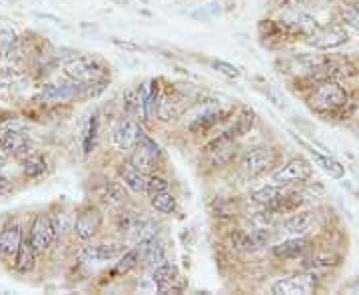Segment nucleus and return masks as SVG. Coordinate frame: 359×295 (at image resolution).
I'll list each match as a JSON object with an SVG mask.
<instances>
[{"label": "nucleus", "mask_w": 359, "mask_h": 295, "mask_svg": "<svg viewBox=\"0 0 359 295\" xmlns=\"http://www.w3.org/2000/svg\"><path fill=\"white\" fill-rule=\"evenodd\" d=\"M94 86H102V84H80V82H72V84H46L42 88V100L44 102H70V100H78L90 94H96Z\"/></svg>", "instance_id": "4"}, {"label": "nucleus", "mask_w": 359, "mask_h": 295, "mask_svg": "<svg viewBox=\"0 0 359 295\" xmlns=\"http://www.w3.org/2000/svg\"><path fill=\"white\" fill-rule=\"evenodd\" d=\"M138 259H140V254H138V247H134V249H130L126 252L124 256L118 259V263H116V273H128L132 271L136 266H138Z\"/></svg>", "instance_id": "33"}, {"label": "nucleus", "mask_w": 359, "mask_h": 295, "mask_svg": "<svg viewBox=\"0 0 359 295\" xmlns=\"http://www.w3.org/2000/svg\"><path fill=\"white\" fill-rule=\"evenodd\" d=\"M122 252H124L122 244H98L86 247L84 257L92 259V261H110V259H116Z\"/></svg>", "instance_id": "24"}, {"label": "nucleus", "mask_w": 359, "mask_h": 295, "mask_svg": "<svg viewBox=\"0 0 359 295\" xmlns=\"http://www.w3.org/2000/svg\"><path fill=\"white\" fill-rule=\"evenodd\" d=\"M308 39V44L320 48V50H332L347 42V30L344 26H320L316 32H311Z\"/></svg>", "instance_id": "8"}, {"label": "nucleus", "mask_w": 359, "mask_h": 295, "mask_svg": "<svg viewBox=\"0 0 359 295\" xmlns=\"http://www.w3.org/2000/svg\"><path fill=\"white\" fill-rule=\"evenodd\" d=\"M96 138H98V120H96V116H92L88 128H86V132H84V142H82V146H84V154H90V152L94 150V146H96Z\"/></svg>", "instance_id": "34"}, {"label": "nucleus", "mask_w": 359, "mask_h": 295, "mask_svg": "<svg viewBox=\"0 0 359 295\" xmlns=\"http://www.w3.org/2000/svg\"><path fill=\"white\" fill-rule=\"evenodd\" d=\"M254 122H256V112L254 110H250V108H244L240 116H238V120H236V124H233V128L230 130L231 134L238 138V136H245L250 130L254 128Z\"/></svg>", "instance_id": "29"}, {"label": "nucleus", "mask_w": 359, "mask_h": 295, "mask_svg": "<svg viewBox=\"0 0 359 295\" xmlns=\"http://www.w3.org/2000/svg\"><path fill=\"white\" fill-rule=\"evenodd\" d=\"M22 170H25V174L28 178H39L42 176L44 172H46V162H44V158L39 154H26L22 158Z\"/></svg>", "instance_id": "27"}, {"label": "nucleus", "mask_w": 359, "mask_h": 295, "mask_svg": "<svg viewBox=\"0 0 359 295\" xmlns=\"http://www.w3.org/2000/svg\"><path fill=\"white\" fill-rule=\"evenodd\" d=\"M0 150H4L6 154H13L22 160L26 154H30V142L22 132L6 130V132L0 134Z\"/></svg>", "instance_id": "13"}, {"label": "nucleus", "mask_w": 359, "mask_h": 295, "mask_svg": "<svg viewBox=\"0 0 359 295\" xmlns=\"http://www.w3.org/2000/svg\"><path fill=\"white\" fill-rule=\"evenodd\" d=\"M308 249L309 244L306 238H287V240L273 245L271 254L278 259H295V257L304 256Z\"/></svg>", "instance_id": "16"}, {"label": "nucleus", "mask_w": 359, "mask_h": 295, "mask_svg": "<svg viewBox=\"0 0 359 295\" xmlns=\"http://www.w3.org/2000/svg\"><path fill=\"white\" fill-rule=\"evenodd\" d=\"M132 152H134V154H132V166L136 167V170H140L144 174H148V172L154 170L156 160H158V156H160V148H158V144H156L152 138H148V136L144 134Z\"/></svg>", "instance_id": "9"}, {"label": "nucleus", "mask_w": 359, "mask_h": 295, "mask_svg": "<svg viewBox=\"0 0 359 295\" xmlns=\"http://www.w3.org/2000/svg\"><path fill=\"white\" fill-rule=\"evenodd\" d=\"M344 18H346V22L351 28H355L359 32V8L355 6H346L344 8Z\"/></svg>", "instance_id": "37"}, {"label": "nucleus", "mask_w": 359, "mask_h": 295, "mask_svg": "<svg viewBox=\"0 0 359 295\" xmlns=\"http://www.w3.org/2000/svg\"><path fill=\"white\" fill-rule=\"evenodd\" d=\"M98 198L102 200L104 204H108V205H116V204H122L124 202V192L120 190V186L118 184H104V188L98 192Z\"/></svg>", "instance_id": "32"}, {"label": "nucleus", "mask_w": 359, "mask_h": 295, "mask_svg": "<svg viewBox=\"0 0 359 295\" xmlns=\"http://www.w3.org/2000/svg\"><path fill=\"white\" fill-rule=\"evenodd\" d=\"M34 261H36V249L32 247L30 240L26 238V240H22V244H20L16 256H14V268L20 273H28L34 268Z\"/></svg>", "instance_id": "23"}, {"label": "nucleus", "mask_w": 359, "mask_h": 295, "mask_svg": "<svg viewBox=\"0 0 359 295\" xmlns=\"http://www.w3.org/2000/svg\"><path fill=\"white\" fill-rule=\"evenodd\" d=\"M180 280L178 268L174 263H168V261H162L160 266H156L154 271H152V282L156 283L158 291H180V287H176L174 283Z\"/></svg>", "instance_id": "15"}, {"label": "nucleus", "mask_w": 359, "mask_h": 295, "mask_svg": "<svg viewBox=\"0 0 359 295\" xmlns=\"http://www.w3.org/2000/svg\"><path fill=\"white\" fill-rule=\"evenodd\" d=\"M311 178V166L304 158H294L290 162H285L280 170L273 172L271 181L278 186H290V184H297V181H306Z\"/></svg>", "instance_id": "7"}, {"label": "nucleus", "mask_w": 359, "mask_h": 295, "mask_svg": "<svg viewBox=\"0 0 359 295\" xmlns=\"http://www.w3.org/2000/svg\"><path fill=\"white\" fill-rule=\"evenodd\" d=\"M4 164H6V158H4V156L0 154V170L4 167Z\"/></svg>", "instance_id": "39"}, {"label": "nucleus", "mask_w": 359, "mask_h": 295, "mask_svg": "<svg viewBox=\"0 0 359 295\" xmlns=\"http://www.w3.org/2000/svg\"><path fill=\"white\" fill-rule=\"evenodd\" d=\"M102 228V214L98 207L88 205L84 210H80V214L76 216L74 221V231L80 240H92Z\"/></svg>", "instance_id": "10"}, {"label": "nucleus", "mask_w": 359, "mask_h": 295, "mask_svg": "<svg viewBox=\"0 0 359 295\" xmlns=\"http://www.w3.org/2000/svg\"><path fill=\"white\" fill-rule=\"evenodd\" d=\"M212 68H214L216 72H219V74H224V76L228 78L240 76V70L233 64H230V62H224V60H214V62H212Z\"/></svg>", "instance_id": "35"}, {"label": "nucleus", "mask_w": 359, "mask_h": 295, "mask_svg": "<svg viewBox=\"0 0 359 295\" xmlns=\"http://www.w3.org/2000/svg\"><path fill=\"white\" fill-rule=\"evenodd\" d=\"M282 25L290 34H302V36H309L311 32H316L320 28L316 18H311L309 14L302 13V11H294L287 14Z\"/></svg>", "instance_id": "14"}, {"label": "nucleus", "mask_w": 359, "mask_h": 295, "mask_svg": "<svg viewBox=\"0 0 359 295\" xmlns=\"http://www.w3.org/2000/svg\"><path fill=\"white\" fill-rule=\"evenodd\" d=\"M182 102H184V98L178 96V94H174V96L168 94V96H164L162 102H158V118L164 120V122L180 118L182 112H184V108H186Z\"/></svg>", "instance_id": "21"}, {"label": "nucleus", "mask_w": 359, "mask_h": 295, "mask_svg": "<svg viewBox=\"0 0 359 295\" xmlns=\"http://www.w3.org/2000/svg\"><path fill=\"white\" fill-rule=\"evenodd\" d=\"M22 244V228L18 224H11L0 231V256L14 257Z\"/></svg>", "instance_id": "17"}, {"label": "nucleus", "mask_w": 359, "mask_h": 295, "mask_svg": "<svg viewBox=\"0 0 359 295\" xmlns=\"http://www.w3.org/2000/svg\"><path fill=\"white\" fill-rule=\"evenodd\" d=\"M120 178H122V184L126 188H130L134 193H140V195L148 193V180H150V176H146L144 172L136 170L134 166L122 167L120 170Z\"/></svg>", "instance_id": "20"}, {"label": "nucleus", "mask_w": 359, "mask_h": 295, "mask_svg": "<svg viewBox=\"0 0 359 295\" xmlns=\"http://www.w3.org/2000/svg\"><path fill=\"white\" fill-rule=\"evenodd\" d=\"M144 136V132H142L140 124L136 122V120H122L120 124H118V128L114 130V146L118 150H122V152H132L134 148H136V144L140 142V138Z\"/></svg>", "instance_id": "12"}, {"label": "nucleus", "mask_w": 359, "mask_h": 295, "mask_svg": "<svg viewBox=\"0 0 359 295\" xmlns=\"http://www.w3.org/2000/svg\"><path fill=\"white\" fill-rule=\"evenodd\" d=\"M166 190H168L166 178H162V176H150V180H148V193H150V195H154V193H160V192H166Z\"/></svg>", "instance_id": "36"}, {"label": "nucleus", "mask_w": 359, "mask_h": 295, "mask_svg": "<svg viewBox=\"0 0 359 295\" xmlns=\"http://www.w3.org/2000/svg\"><path fill=\"white\" fill-rule=\"evenodd\" d=\"M54 238H56V231L52 226V219L46 218L44 214L36 216L34 224H32V230H30V238H28L32 247L36 249V254L46 252L54 242Z\"/></svg>", "instance_id": "11"}, {"label": "nucleus", "mask_w": 359, "mask_h": 295, "mask_svg": "<svg viewBox=\"0 0 359 295\" xmlns=\"http://www.w3.org/2000/svg\"><path fill=\"white\" fill-rule=\"evenodd\" d=\"M311 154H313V158H316V162L320 164L334 180H341L344 178V174H346V170H344V166L337 162V160H334L332 156H323V154H318L316 150H311Z\"/></svg>", "instance_id": "28"}, {"label": "nucleus", "mask_w": 359, "mask_h": 295, "mask_svg": "<svg viewBox=\"0 0 359 295\" xmlns=\"http://www.w3.org/2000/svg\"><path fill=\"white\" fill-rule=\"evenodd\" d=\"M335 263H339V256H335V254H318V256L309 257L308 261L304 263V270H325V268H332Z\"/></svg>", "instance_id": "31"}, {"label": "nucleus", "mask_w": 359, "mask_h": 295, "mask_svg": "<svg viewBox=\"0 0 359 295\" xmlns=\"http://www.w3.org/2000/svg\"><path fill=\"white\" fill-rule=\"evenodd\" d=\"M238 245L245 249V252H254V249H259L264 245L268 244L271 240V231L269 228H256L252 231H245V233H238Z\"/></svg>", "instance_id": "19"}, {"label": "nucleus", "mask_w": 359, "mask_h": 295, "mask_svg": "<svg viewBox=\"0 0 359 295\" xmlns=\"http://www.w3.org/2000/svg\"><path fill=\"white\" fill-rule=\"evenodd\" d=\"M152 207H154L156 212H160V214H172L174 210H176V198H174V193L166 192H160L154 193L152 195Z\"/></svg>", "instance_id": "30"}, {"label": "nucleus", "mask_w": 359, "mask_h": 295, "mask_svg": "<svg viewBox=\"0 0 359 295\" xmlns=\"http://www.w3.org/2000/svg\"><path fill=\"white\" fill-rule=\"evenodd\" d=\"M138 254H140V257L144 259V263L150 266V268H156V266H160L162 261H166L164 247H162V244L156 240L154 235L142 240L140 244H138Z\"/></svg>", "instance_id": "18"}, {"label": "nucleus", "mask_w": 359, "mask_h": 295, "mask_svg": "<svg viewBox=\"0 0 359 295\" xmlns=\"http://www.w3.org/2000/svg\"><path fill=\"white\" fill-rule=\"evenodd\" d=\"M285 195H287V190H285L283 186L273 184V186H264V188H259L256 192H252V200L259 205L273 207V205L278 204L282 198H285Z\"/></svg>", "instance_id": "22"}, {"label": "nucleus", "mask_w": 359, "mask_h": 295, "mask_svg": "<svg viewBox=\"0 0 359 295\" xmlns=\"http://www.w3.org/2000/svg\"><path fill=\"white\" fill-rule=\"evenodd\" d=\"M347 102H349L347 92L335 80L318 82V86L309 94V106L320 114H335L341 108H346Z\"/></svg>", "instance_id": "1"}, {"label": "nucleus", "mask_w": 359, "mask_h": 295, "mask_svg": "<svg viewBox=\"0 0 359 295\" xmlns=\"http://www.w3.org/2000/svg\"><path fill=\"white\" fill-rule=\"evenodd\" d=\"M321 224V216L318 212H299L294 214L292 218L282 221L280 233L285 238H306L308 233L318 230Z\"/></svg>", "instance_id": "6"}, {"label": "nucleus", "mask_w": 359, "mask_h": 295, "mask_svg": "<svg viewBox=\"0 0 359 295\" xmlns=\"http://www.w3.org/2000/svg\"><path fill=\"white\" fill-rule=\"evenodd\" d=\"M219 118H222V110H218V108H208L202 114H198L194 118L188 128H190V132H194V134H204V132H208L212 126L218 124Z\"/></svg>", "instance_id": "25"}, {"label": "nucleus", "mask_w": 359, "mask_h": 295, "mask_svg": "<svg viewBox=\"0 0 359 295\" xmlns=\"http://www.w3.org/2000/svg\"><path fill=\"white\" fill-rule=\"evenodd\" d=\"M280 154L276 148L271 146H257V148H250L244 156H242V170L245 176L250 178H257L262 174H266L269 170L278 166Z\"/></svg>", "instance_id": "3"}, {"label": "nucleus", "mask_w": 359, "mask_h": 295, "mask_svg": "<svg viewBox=\"0 0 359 295\" xmlns=\"http://www.w3.org/2000/svg\"><path fill=\"white\" fill-rule=\"evenodd\" d=\"M65 74L80 84H104L108 68L94 56H78L65 66Z\"/></svg>", "instance_id": "2"}, {"label": "nucleus", "mask_w": 359, "mask_h": 295, "mask_svg": "<svg viewBox=\"0 0 359 295\" xmlns=\"http://www.w3.org/2000/svg\"><path fill=\"white\" fill-rule=\"evenodd\" d=\"M8 178H4V176H0V193H4L6 190H8Z\"/></svg>", "instance_id": "38"}, {"label": "nucleus", "mask_w": 359, "mask_h": 295, "mask_svg": "<svg viewBox=\"0 0 359 295\" xmlns=\"http://www.w3.org/2000/svg\"><path fill=\"white\" fill-rule=\"evenodd\" d=\"M318 287V277L313 271H306V273H295V275H287L282 277L280 282L273 283L271 291L278 295H308L313 294Z\"/></svg>", "instance_id": "5"}, {"label": "nucleus", "mask_w": 359, "mask_h": 295, "mask_svg": "<svg viewBox=\"0 0 359 295\" xmlns=\"http://www.w3.org/2000/svg\"><path fill=\"white\" fill-rule=\"evenodd\" d=\"M158 82H152L150 88L146 92H142V112L148 120H152L158 116Z\"/></svg>", "instance_id": "26"}]
</instances>
